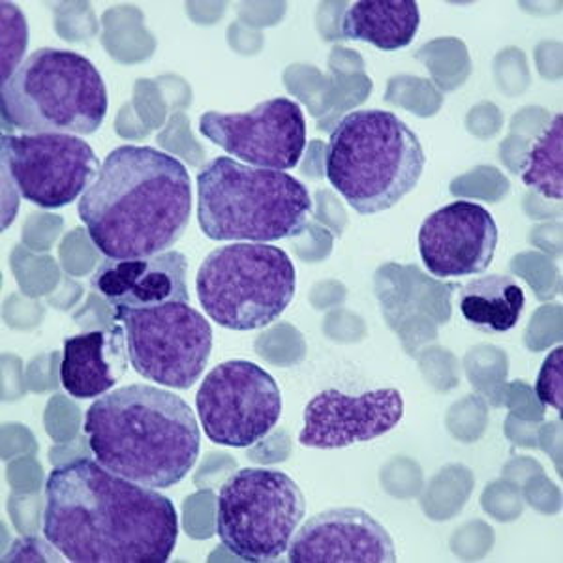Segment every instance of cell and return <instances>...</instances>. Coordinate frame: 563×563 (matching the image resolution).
<instances>
[{"label":"cell","mask_w":563,"mask_h":563,"mask_svg":"<svg viewBox=\"0 0 563 563\" xmlns=\"http://www.w3.org/2000/svg\"><path fill=\"white\" fill-rule=\"evenodd\" d=\"M124 327L111 325L65 340L60 382L74 398H98L113 389L129 368Z\"/></svg>","instance_id":"e0dca14e"},{"label":"cell","mask_w":563,"mask_h":563,"mask_svg":"<svg viewBox=\"0 0 563 563\" xmlns=\"http://www.w3.org/2000/svg\"><path fill=\"white\" fill-rule=\"evenodd\" d=\"M90 286L113 310H143L190 301L188 262L185 254L174 250L135 260L106 257Z\"/></svg>","instance_id":"2e32d148"},{"label":"cell","mask_w":563,"mask_h":563,"mask_svg":"<svg viewBox=\"0 0 563 563\" xmlns=\"http://www.w3.org/2000/svg\"><path fill=\"white\" fill-rule=\"evenodd\" d=\"M424 164L416 132L384 109L342 117L325 151L327 179L358 214L397 206L421 180Z\"/></svg>","instance_id":"277c9868"},{"label":"cell","mask_w":563,"mask_h":563,"mask_svg":"<svg viewBox=\"0 0 563 563\" xmlns=\"http://www.w3.org/2000/svg\"><path fill=\"white\" fill-rule=\"evenodd\" d=\"M297 271L273 244L233 243L212 250L196 276L201 308L230 331H256L278 320L294 301Z\"/></svg>","instance_id":"52a82bcc"},{"label":"cell","mask_w":563,"mask_h":563,"mask_svg":"<svg viewBox=\"0 0 563 563\" xmlns=\"http://www.w3.org/2000/svg\"><path fill=\"white\" fill-rule=\"evenodd\" d=\"M525 305V289L519 280L507 275L475 278L459 295L462 318L481 333L511 331L519 323Z\"/></svg>","instance_id":"d6986e66"},{"label":"cell","mask_w":563,"mask_h":563,"mask_svg":"<svg viewBox=\"0 0 563 563\" xmlns=\"http://www.w3.org/2000/svg\"><path fill=\"white\" fill-rule=\"evenodd\" d=\"M199 132L246 166L289 172L307 147V122L301 106L289 98H273L244 113L207 111Z\"/></svg>","instance_id":"7c38bea8"},{"label":"cell","mask_w":563,"mask_h":563,"mask_svg":"<svg viewBox=\"0 0 563 563\" xmlns=\"http://www.w3.org/2000/svg\"><path fill=\"white\" fill-rule=\"evenodd\" d=\"M87 141L71 134H2V169L21 198L42 209H63L89 190L100 174Z\"/></svg>","instance_id":"8fae6325"},{"label":"cell","mask_w":563,"mask_h":563,"mask_svg":"<svg viewBox=\"0 0 563 563\" xmlns=\"http://www.w3.org/2000/svg\"><path fill=\"white\" fill-rule=\"evenodd\" d=\"M299 443L312 449H344L372 442L402 421L404 398L395 387L368 390L357 397L339 389L318 393L305 408Z\"/></svg>","instance_id":"5bb4252c"},{"label":"cell","mask_w":563,"mask_h":563,"mask_svg":"<svg viewBox=\"0 0 563 563\" xmlns=\"http://www.w3.org/2000/svg\"><path fill=\"white\" fill-rule=\"evenodd\" d=\"M198 224L211 241L273 243L302 233L312 196L286 172L217 156L198 174Z\"/></svg>","instance_id":"5b68a950"},{"label":"cell","mask_w":563,"mask_h":563,"mask_svg":"<svg viewBox=\"0 0 563 563\" xmlns=\"http://www.w3.org/2000/svg\"><path fill=\"white\" fill-rule=\"evenodd\" d=\"M124 327L130 363L141 378L162 387L190 389L212 352V327L188 302L143 310H113Z\"/></svg>","instance_id":"9c48e42d"},{"label":"cell","mask_w":563,"mask_h":563,"mask_svg":"<svg viewBox=\"0 0 563 563\" xmlns=\"http://www.w3.org/2000/svg\"><path fill=\"white\" fill-rule=\"evenodd\" d=\"M493 214L472 201H455L424 218L417 244L430 275L438 278L481 275L498 246Z\"/></svg>","instance_id":"4fadbf2b"},{"label":"cell","mask_w":563,"mask_h":563,"mask_svg":"<svg viewBox=\"0 0 563 563\" xmlns=\"http://www.w3.org/2000/svg\"><path fill=\"white\" fill-rule=\"evenodd\" d=\"M291 563H395L397 549L389 531L371 512L339 507L318 512L295 531Z\"/></svg>","instance_id":"9a60e30c"},{"label":"cell","mask_w":563,"mask_h":563,"mask_svg":"<svg viewBox=\"0 0 563 563\" xmlns=\"http://www.w3.org/2000/svg\"><path fill=\"white\" fill-rule=\"evenodd\" d=\"M196 410L212 443L252 448L280 421V387L262 366L233 358L207 374L196 395Z\"/></svg>","instance_id":"30bf717a"},{"label":"cell","mask_w":563,"mask_h":563,"mask_svg":"<svg viewBox=\"0 0 563 563\" xmlns=\"http://www.w3.org/2000/svg\"><path fill=\"white\" fill-rule=\"evenodd\" d=\"M108 108L97 66L66 49H36L2 85V121L26 134H95Z\"/></svg>","instance_id":"8992f818"},{"label":"cell","mask_w":563,"mask_h":563,"mask_svg":"<svg viewBox=\"0 0 563 563\" xmlns=\"http://www.w3.org/2000/svg\"><path fill=\"white\" fill-rule=\"evenodd\" d=\"M2 85L18 71L25 60L29 26L25 15L13 2H2Z\"/></svg>","instance_id":"44dd1931"},{"label":"cell","mask_w":563,"mask_h":563,"mask_svg":"<svg viewBox=\"0 0 563 563\" xmlns=\"http://www.w3.org/2000/svg\"><path fill=\"white\" fill-rule=\"evenodd\" d=\"M95 461L143 487L169 488L192 472L201 432L192 408L174 390L126 385L109 390L85 413Z\"/></svg>","instance_id":"3957f363"},{"label":"cell","mask_w":563,"mask_h":563,"mask_svg":"<svg viewBox=\"0 0 563 563\" xmlns=\"http://www.w3.org/2000/svg\"><path fill=\"white\" fill-rule=\"evenodd\" d=\"M44 538L74 563H164L179 539L174 501L79 459L45 481Z\"/></svg>","instance_id":"6da1fadb"},{"label":"cell","mask_w":563,"mask_h":563,"mask_svg":"<svg viewBox=\"0 0 563 563\" xmlns=\"http://www.w3.org/2000/svg\"><path fill=\"white\" fill-rule=\"evenodd\" d=\"M539 400L558 413L563 411V347L552 350L543 361L536 382Z\"/></svg>","instance_id":"7402d4cb"},{"label":"cell","mask_w":563,"mask_h":563,"mask_svg":"<svg viewBox=\"0 0 563 563\" xmlns=\"http://www.w3.org/2000/svg\"><path fill=\"white\" fill-rule=\"evenodd\" d=\"M77 212L109 260L156 256L185 235L192 217V179L172 154L121 145L106 156Z\"/></svg>","instance_id":"7a4b0ae2"},{"label":"cell","mask_w":563,"mask_h":563,"mask_svg":"<svg viewBox=\"0 0 563 563\" xmlns=\"http://www.w3.org/2000/svg\"><path fill=\"white\" fill-rule=\"evenodd\" d=\"M66 558L57 547L45 538H20L13 541L12 547L8 549L2 562L25 563V562H65Z\"/></svg>","instance_id":"603a6c76"},{"label":"cell","mask_w":563,"mask_h":563,"mask_svg":"<svg viewBox=\"0 0 563 563\" xmlns=\"http://www.w3.org/2000/svg\"><path fill=\"white\" fill-rule=\"evenodd\" d=\"M421 13L413 0H358L342 20V36L397 52L413 42Z\"/></svg>","instance_id":"ac0fdd59"},{"label":"cell","mask_w":563,"mask_h":563,"mask_svg":"<svg viewBox=\"0 0 563 563\" xmlns=\"http://www.w3.org/2000/svg\"><path fill=\"white\" fill-rule=\"evenodd\" d=\"M522 180L547 199L563 198V117H552L531 143L522 167Z\"/></svg>","instance_id":"ffe728a7"},{"label":"cell","mask_w":563,"mask_h":563,"mask_svg":"<svg viewBox=\"0 0 563 563\" xmlns=\"http://www.w3.org/2000/svg\"><path fill=\"white\" fill-rule=\"evenodd\" d=\"M305 512V494L286 472L243 467L218 494V538L244 562H275L288 552Z\"/></svg>","instance_id":"ba28073f"}]
</instances>
